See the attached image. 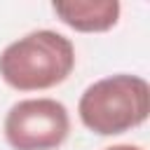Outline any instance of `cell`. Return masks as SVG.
<instances>
[{
	"label": "cell",
	"mask_w": 150,
	"mask_h": 150,
	"mask_svg": "<svg viewBox=\"0 0 150 150\" xmlns=\"http://www.w3.org/2000/svg\"><path fill=\"white\" fill-rule=\"evenodd\" d=\"M75 68L73 42L56 30H33L0 54L2 80L19 91H38L61 84Z\"/></svg>",
	"instance_id": "obj_1"
},
{
	"label": "cell",
	"mask_w": 150,
	"mask_h": 150,
	"mask_svg": "<svg viewBox=\"0 0 150 150\" xmlns=\"http://www.w3.org/2000/svg\"><path fill=\"white\" fill-rule=\"evenodd\" d=\"M68 131V110L56 98L19 101L5 117V138L14 150H56Z\"/></svg>",
	"instance_id": "obj_3"
},
{
	"label": "cell",
	"mask_w": 150,
	"mask_h": 150,
	"mask_svg": "<svg viewBox=\"0 0 150 150\" xmlns=\"http://www.w3.org/2000/svg\"><path fill=\"white\" fill-rule=\"evenodd\" d=\"M52 9L66 26L80 33L110 30L120 19L117 0H56Z\"/></svg>",
	"instance_id": "obj_4"
},
{
	"label": "cell",
	"mask_w": 150,
	"mask_h": 150,
	"mask_svg": "<svg viewBox=\"0 0 150 150\" xmlns=\"http://www.w3.org/2000/svg\"><path fill=\"white\" fill-rule=\"evenodd\" d=\"M105 150H141V148H136V145H110Z\"/></svg>",
	"instance_id": "obj_5"
},
{
	"label": "cell",
	"mask_w": 150,
	"mask_h": 150,
	"mask_svg": "<svg viewBox=\"0 0 150 150\" xmlns=\"http://www.w3.org/2000/svg\"><path fill=\"white\" fill-rule=\"evenodd\" d=\"M82 124L98 136L124 134L148 120L150 87L138 75H110L84 89L77 103Z\"/></svg>",
	"instance_id": "obj_2"
}]
</instances>
